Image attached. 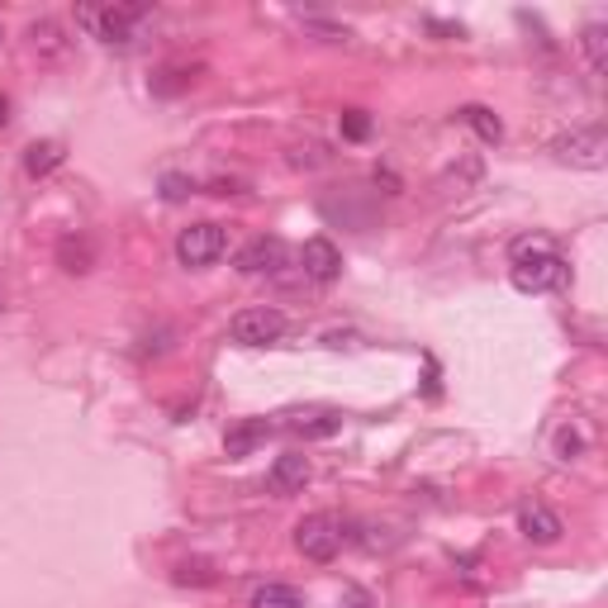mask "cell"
<instances>
[{
	"label": "cell",
	"instance_id": "7c38bea8",
	"mask_svg": "<svg viewBox=\"0 0 608 608\" xmlns=\"http://www.w3.org/2000/svg\"><path fill=\"white\" fill-rule=\"evenodd\" d=\"M271 433V423L266 419H252V423H243V429H233L228 437H224V447H228V457H248V451L262 443V437Z\"/></svg>",
	"mask_w": 608,
	"mask_h": 608
},
{
	"label": "cell",
	"instance_id": "cb8c5ba5",
	"mask_svg": "<svg viewBox=\"0 0 608 608\" xmlns=\"http://www.w3.org/2000/svg\"><path fill=\"white\" fill-rule=\"evenodd\" d=\"M5 120H10V106H5V96H0V128H5Z\"/></svg>",
	"mask_w": 608,
	"mask_h": 608
},
{
	"label": "cell",
	"instance_id": "ac0fdd59",
	"mask_svg": "<svg viewBox=\"0 0 608 608\" xmlns=\"http://www.w3.org/2000/svg\"><path fill=\"white\" fill-rule=\"evenodd\" d=\"M29 38H34V48H44V53H62V29L53 20L29 24Z\"/></svg>",
	"mask_w": 608,
	"mask_h": 608
},
{
	"label": "cell",
	"instance_id": "52a82bcc",
	"mask_svg": "<svg viewBox=\"0 0 608 608\" xmlns=\"http://www.w3.org/2000/svg\"><path fill=\"white\" fill-rule=\"evenodd\" d=\"M286 266V243L281 238H252L248 248L238 252V271L243 276H276Z\"/></svg>",
	"mask_w": 608,
	"mask_h": 608
},
{
	"label": "cell",
	"instance_id": "7a4b0ae2",
	"mask_svg": "<svg viewBox=\"0 0 608 608\" xmlns=\"http://www.w3.org/2000/svg\"><path fill=\"white\" fill-rule=\"evenodd\" d=\"M148 20L144 5H106V10H76V24H86L96 38H106V44H134L138 38V24Z\"/></svg>",
	"mask_w": 608,
	"mask_h": 608
},
{
	"label": "cell",
	"instance_id": "277c9868",
	"mask_svg": "<svg viewBox=\"0 0 608 608\" xmlns=\"http://www.w3.org/2000/svg\"><path fill=\"white\" fill-rule=\"evenodd\" d=\"M224 252H228V233L219 224H190V228H181V238H176L181 266H196V271L214 266Z\"/></svg>",
	"mask_w": 608,
	"mask_h": 608
},
{
	"label": "cell",
	"instance_id": "4fadbf2b",
	"mask_svg": "<svg viewBox=\"0 0 608 608\" xmlns=\"http://www.w3.org/2000/svg\"><path fill=\"white\" fill-rule=\"evenodd\" d=\"M580 44H585L590 72H594V76H604V72H608V29H604V24H585V34H580Z\"/></svg>",
	"mask_w": 608,
	"mask_h": 608
},
{
	"label": "cell",
	"instance_id": "603a6c76",
	"mask_svg": "<svg viewBox=\"0 0 608 608\" xmlns=\"http://www.w3.org/2000/svg\"><path fill=\"white\" fill-rule=\"evenodd\" d=\"M343 608H371V594H367V590H357V585H352V590H347V594H343Z\"/></svg>",
	"mask_w": 608,
	"mask_h": 608
},
{
	"label": "cell",
	"instance_id": "e0dca14e",
	"mask_svg": "<svg viewBox=\"0 0 608 608\" xmlns=\"http://www.w3.org/2000/svg\"><path fill=\"white\" fill-rule=\"evenodd\" d=\"M58 257H62V266H67V271H86L90 266V243L86 238H62Z\"/></svg>",
	"mask_w": 608,
	"mask_h": 608
},
{
	"label": "cell",
	"instance_id": "9a60e30c",
	"mask_svg": "<svg viewBox=\"0 0 608 608\" xmlns=\"http://www.w3.org/2000/svg\"><path fill=\"white\" fill-rule=\"evenodd\" d=\"M248 608H305V604H300V594H295L290 585H262L252 594Z\"/></svg>",
	"mask_w": 608,
	"mask_h": 608
},
{
	"label": "cell",
	"instance_id": "30bf717a",
	"mask_svg": "<svg viewBox=\"0 0 608 608\" xmlns=\"http://www.w3.org/2000/svg\"><path fill=\"white\" fill-rule=\"evenodd\" d=\"M271 489L276 495H295V489L309 485V461L300 457V451H286V457H276V466H271Z\"/></svg>",
	"mask_w": 608,
	"mask_h": 608
},
{
	"label": "cell",
	"instance_id": "5bb4252c",
	"mask_svg": "<svg viewBox=\"0 0 608 608\" xmlns=\"http://www.w3.org/2000/svg\"><path fill=\"white\" fill-rule=\"evenodd\" d=\"M461 124H471L475 134L485 138V144H499V138H504V124L495 120V110H485V106H466L461 110Z\"/></svg>",
	"mask_w": 608,
	"mask_h": 608
},
{
	"label": "cell",
	"instance_id": "8992f818",
	"mask_svg": "<svg viewBox=\"0 0 608 608\" xmlns=\"http://www.w3.org/2000/svg\"><path fill=\"white\" fill-rule=\"evenodd\" d=\"M551 152L571 166H585V172H599L608 162V144H604V128H571L551 144Z\"/></svg>",
	"mask_w": 608,
	"mask_h": 608
},
{
	"label": "cell",
	"instance_id": "ba28073f",
	"mask_svg": "<svg viewBox=\"0 0 608 608\" xmlns=\"http://www.w3.org/2000/svg\"><path fill=\"white\" fill-rule=\"evenodd\" d=\"M300 266H305L309 281L328 286V281H338V271H343V252L333 248L328 238H309L305 248H300Z\"/></svg>",
	"mask_w": 608,
	"mask_h": 608
},
{
	"label": "cell",
	"instance_id": "9c48e42d",
	"mask_svg": "<svg viewBox=\"0 0 608 608\" xmlns=\"http://www.w3.org/2000/svg\"><path fill=\"white\" fill-rule=\"evenodd\" d=\"M519 528H523L528 542H537V547H551V542L561 537V519H556L547 504H537V499L519 504Z\"/></svg>",
	"mask_w": 608,
	"mask_h": 608
},
{
	"label": "cell",
	"instance_id": "d6986e66",
	"mask_svg": "<svg viewBox=\"0 0 608 608\" xmlns=\"http://www.w3.org/2000/svg\"><path fill=\"white\" fill-rule=\"evenodd\" d=\"M176 585H214L210 561H186V566H176Z\"/></svg>",
	"mask_w": 608,
	"mask_h": 608
},
{
	"label": "cell",
	"instance_id": "5b68a950",
	"mask_svg": "<svg viewBox=\"0 0 608 608\" xmlns=\"http://www.w3.org/2000/svg\"><path fill=\"white\" fill-rule=\"evenodd\" d=\"M295 547H300L305 561H333L343 551V523L333 513H314L295 528Z\"/></svg>",
	"mask_w": 608,
	"mask_h": 608
},
{
	"label": "cell",
	"instance_id": "ffe728a7",
	"mask_svg": "<svg viewBox=\"0 0 608 608\" xmlns=\"http://www.w3.org/2000/svg\"><path fill=\"white\" fill-rule=\"evenodd\" d=\"M367 134H371L367 110H343V138H352V144H361Z\"/></svg>",
	"mask_w": 608,
	"mask_h": 608
},
{
	"label": "cell",
	"instance_id": "2e32d148",
	"mask_svg": "<svg viewBox=\"0 0 608 608\" xmlns=\"http://www.w3.org/2000/svg\"><path fill=\"white\" fill-rule=\"evenodd\" d=\"M338 423H343V413L319 409V413H300V423H295V429L309 433V437H328V433H338Z\"/></svg>",
	"mask_w": 608,
	"mask_h": 608
},
{
	"label": "cell",
	"instance_id": "6da1fadb",
	"mask_svg": "<svg viewBox=\"0 0 608 608\" xmlns=\"http://www.w3.org/2000/svg\"><path fill=\"white\" fill-rule=\"evenodd\" d=\"M566 281H571V266H566V257L556 252L547 238H528L513 248V286L523 295L561 290Z\"/></svg>",
	"mask_w": 608,
	"mask_h": 608
},
{
	"label": "cell",
	"instance_id": "8fae6325",
	"mask_svg": "<svg viewBox=\"0 0 608 608\" xmlns=\"http://www.w3.org/2000/svg\"><path fill=\"white\" fill-rule=\"evenodd\" d=\"M62 158H67V148H62L58 138H44V144L24 148V172H29V176H48L53 166H62Z\"/></svg>",
	"mask_w": 608,
	"mask_h": 608
},
{
	"label": "cell",
	"instance_id": "7402d4cb",
	"mask_svg": "<svg viewBox=\"0 0 608 608\" xmlns=\"http://www.w3.org/2000/svg\"><path fill=\"white\" fill-rule=\"evenodd\" d=\"M556 451H561V461H571V451H580V437L571 429H561L556 433Z\"/></svg>",
	"mask_w": 608,
	"mask_h": 608
},
{
	"label": "cell",
	"instance_id": "44dd1931",
	"mask_svg": "<svg viewBox=\"0 0 608 608\" xmlns=\"http://www.w3.org/2000/svg\"><path fill=\"white\" fill-rule=\"evenodd\" d=\"M162 186H166V200H186L190 190H196L186 176H162Z\"/></svg>",
	"mask_w": 608,
	"mask_h": 608
},
{
	"label": "cell",
	"instance_id": "3957f363",
	"mask_svg": "<svg viewBox=\"0 0 608 608\" xmlns=\"http://www.w3.org/2000/svg\"><path fill=\"white\" fill-rule=\"evenodd\" d=\"M228 338L238 347H271V343L286 338V314L271 305L243 309V314H233V323H228Z\"/></svg>",
	"mask_w": 608,
	"mask_h": 608
}]
</instances>
